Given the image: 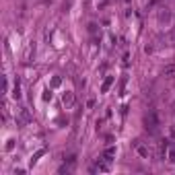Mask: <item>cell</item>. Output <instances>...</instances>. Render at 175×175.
I'll return each instance as SVG.
<instances>
[{"instance_id":"6da1fadb","label":"cell","mask_w":175,"mask_h":175,"mask_svg":"<svg viewBox=\"0 0 175 175\" xmlns=\"http://www.w3.org/2000/svg\"><path fill=\"white\" fill-rule=\"evenodd\" d=\"M144 128L150 134H157V132H159V118H157L155 111H148V113L144 115Z\"/></svg>"},{"instance_id":"7a4b0ae2","label":"cell","mask_w":175,"mask_h":175,"mask_svg":"<svg viewBox=\"0 0 175 175\" xmlns=\"http://www.w3.org/2000/svg\"><path fill=\"white\" fill-rule=\"evenodd\" d=\"M157 21H159L161 27H169L171 21H173V12H171V8H167V6L159 8V12H157Z\"/></svg>"},{"instance_id":"3957f363","label":"cell","mask_w":175,"mask_h":175,"mask_svg":"<svg viewBox=\"0 0 175 175\" xmlns=\"http://www.w3.org/2000/svg\"><path fill=\"white\" fill-rule=\"evenodd\" d=\"M17 122H19V124H29L31 122V115H29V109H27V107H19V109H17Z\"/></svg>"},{"instance_id":"277c9868","label":"cell","mask_w":175,"mask_h":175,"mask_svg":"<svg viewBox=\"0 0 175 175\" xmlns=\"http://www.w3.org/2000/svg\"><path fill=\"white\" fill-rule=\"evenodd\" d=\"M134 146H136V152H138V155L142 157V159H148V155H150V152H148V148H146V146L142 144L140 140H136V142H134Z\"/></svg>"},{"instance_id":"5b68a950","label":"cell","mask_w":175,"mask_h":175,"mask_svg":"<svg viewBox=\"0 0 175 175\" xmlns=\"http://www.w3.org/2000/svg\"><path fill=\"white\" fill-rule=\"evenodd\" d=\"M62 101H64L66 107H72V105H74V93H72V91H66L64 95H62Z\"/></svg>"},{"instance_id":"8992f818","label":"cell","mask_w":175,"mask_h":175,"mask_svg":"<svg viewBox=\"0 0 175 175\" xmlns=\"http://www.w3.org/2000/svg\"><path fill=\"white\" fill-rule=\"evenodd\" d=\"M113 82H115V76H107V78L103 80V85H101V93H107V91L111 89Z\"/></svg>"},{"instance_id":"52a82bcc","label":"cell","mask_w":175,"mask_h":175,"mask_svg":"<svg viewBox=\"0 0 175 175\" xmlns=\"http://www.w3.org/2000/svg\"><path fill=\"white\" fill-rule=\"evenodd\" d=\"M163 74H165L167 78H175V64H167L165 70H163Z\"/></svg>"},{"instance_id":"ba28073f","label":"cell","mask_w":175,"mask_h":175,"mask_svg":"<svg viewBox=\"0 0 175 175\" xmlns=\"http://www.w3.org/2000/svg\"><path fill=\"white\" fill-rule=\"evenodd\" d=\"M31 54H35V43H33V41L27 45V52H25V60H27V62L31 60Z\"/></svg>"},{"instance_id":"9c48e42d","label":"cell","mask_w":175,"mask_h":175,"mask_svg":"<svg viewBox=\"0 0 175 175\" xmlns=\"http://www.w3.org/2000/svg\"><path fill=\"white\" fill-rule=\"evenodd\" d=\"M103 157H107V159H111V157H115V146H107L103 152Z\"/></svg>"},{"instance_id":"30bf717a","label":"cell","mask_w":175,"mask_h":175,"mask_svg":"<svg viewBox=\"0 0 175 175\" xmlns=\"http://www.w3.org/2000/svg\"><path fill=\"white\" fill-rule=\"evenodd\" d=\"M167 159H169L171 163L175 165V146H169V152H167Z\"/></svg>"},{"instance_id":"8fae6325","label":"cell","mask_w":175,"mask_h":175,"mask_svg":"<svg viewBox=\"0 0 175 175\" xmlns=\"http://www.w3.org/2000/svg\"><path fill=\"white\" fill-rule=\"evenodd\" d=\"M12 97H15V99H21V87H19V80H17V85H15V91H12Z\"/></svg>"},{"instance_id":"7c38bea8","label":"cell","mask_w":175,"mask_h":175,"mask_svg":"<svg viewBox=\"0 0 175 175\" xmlns=\"http://www.w3.org/2000/svg\"><path fill=\"white\" fill-rule=\"evenodd\" d=\"M155 4V0H144V6H152Z\"/></svg>"}]
</instances>
